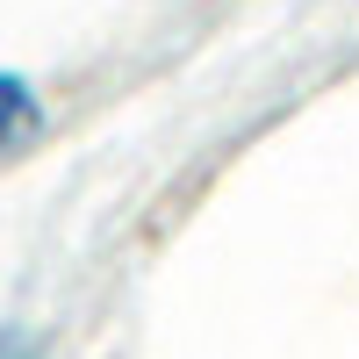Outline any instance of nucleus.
Returning a JSON list of instances; mask_svg holds the SVG:
<instances>
[{"mask_svg": "<svg viewBox=\"0 0 359 359\" xmlns=\"http://www.w3.org/2000/svg\"><path fill=\"white\" fill-rule=\"evenodd\" d=\"M36 123H43L36 86H29L22 72H0V151H8V144H22V137H36Z\"/></svg>", "mask_w": 359, "mask_h": 359, "instance_id": "f257e3e1", "label": "nucleus"}, {"mask_svg": "<svg viewBox=\"0 0 359 359\" xmlns=\"http://www.w3.org/2000/svg\"><path fill=\"white\" fill-rule=\"evenodd\" d=\"M0 359H36V338H22V331H0Z\"/></svg>", "mask_w": 359, "mask_h": 359, "instance_id": "f03ea898", "label": "nucleus"}]
</instances>
